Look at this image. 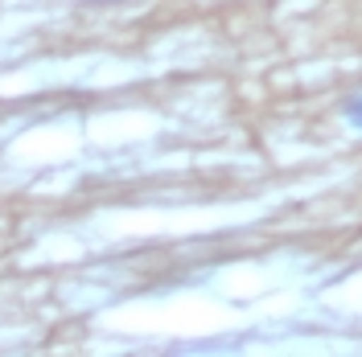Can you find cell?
Segmentation results:
<instances>
[{"instance_id":"1","label":"cell","mask_w":362,"mask_h":357,"mask_svg":"<svg viewBox=\"0 0 362 357\" xmlns=\"http://www.w3.org/2000/svg\"><path fill=\"white\" fill-rule=\"evenodd\" d=\"M346 119H350L354 128H362V95H358V99H350V103H346Z\"/></svg>"}]
</instances>
